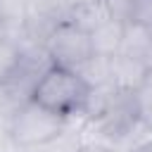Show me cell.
I'll use <instances>...</instances> for the list:
<instances>
[{"label":"cell","mask_w":152,"mask_h":152,"mask_svg":"<svg viewBox=\"0 0 152 152\" xmlns=\"http://www.w3.org/2000/svg\"><path fill=\"white\" fill-rule=\"evenodd\" d=\"M88 93H90L88 83L74 69L50 64L38 76V81L31 90V100H36L38 104H43L66 119H76L83 114Z\"/></svg>","instance_id":"1"},{"label":"cell","mask_w":152,"mask_h":152,"mask_svg":"<svg viewBox=\"0 0 152 152\" xmlns=\"http://www.w3.org/2000/svg\"><path fill=\"white\" fill-rule=\"evenodd\" d=\"M71 121L74 119H66L28 97L26 102H21L14 109L5 135L19 152H31V150L55 140L59 133H64L71 126Z\"/></svg>","instance_id":"2"},{"label":"cell","mask_w":152,"mask_h":152,"mask_svg":"<svg viewBox=\"0 0 152 152\" xmlns=\"http://www.w3.org/2000/svg\"><path fill=\"white\" fill-rule=\"evenodd\" d=\"M45 52H48L50 64L76 69L93 55L90 33L83 26H78L76 21L62 19L55 24L50 36L45 38Z\"/></svg>","instance_id":"3"},{"label":"cell","mask_w":152,"mask_h":152,"mask_svg":"<svg viewBox=\"0 0 152 152\" xmlns=\"http://www.w3.org/2000/svg\"><path fill=\"white\" fill-rule=\"evenodd\" d=\"M147 71H150V66L142 57H133V55H124V52H116L109 57V83L116 90L133 93Z\"/></svg>","instance_id":"4"},{"label":"cell","mask_w":152,"mask_h":152,"mask_svg":"<svg viewBox=\"0 0 152 152\" xmlns=\"http://www.w3.org/2000/svg\"><path fill=\"white\" fill-rule=\"evenodd\" d=\"M124 24L112 19L109 14L97 21L88 33H90V45H93V55H104L112 57L121 50V40H124Z\"/></svg>","instance_id":"5"},{"label":"cell","mask_w":152,"mask_h":152,"mask_svg":"<svg viewBox=\"0 0 152 152\" xmlns=\"http://www.w3.org/2000/svg\"><path fill=\"white\" fill-rule=\"evenodd\" d=\"M107 14L124 26H152V0H102Z\"/></svg>","instance_id":"6"},{"label":"cell","mask_w":152,"mask_h":152,"mask_svg":"<svg viewBox=\"0 0 152 152\" xmlns=\"http://www.w3.org/2000/svg\"><path fill=\"white\" fill-rule=\"evenodd\" d=\"M133 95V107L138 114V124L152 133V69L145 74L140 86L131 93Z\"/></svg>","instance_id":"7"},{"label":"cell","mask_w":152,"mask_h":152,"mask_svg":"<svg viewBox=\"0 0 152 152\" xmlns=\"http://www.w3.org/2000/svg\"><path fill=\"white\" fill-rule=\"evenodd\" d=\"M74 71L88 83V88L104 86V83H109V57H104V55H90Z\"/></svg>","instance_id":"8"},{"label":"cell","mask_w":152,"mask_h":152,"mask_svg":"<svg viewBox=\"0 0 152 152\" xmlns=\"http://www.w3.org/2000/svg\"><path fill=\"white\" fill-rule=\"evenodd\" d=\"M150 36H152V26H140V24H131L124 28V40H121V50L124 55H133V57H142L147 52L150 45Z\"/></svg>","instance_id":"9"},{"label":"cell","mask_w":152,"mask_h":152,"mask_svg":"<svg viewBox=\"0 0 152 152\" xmlns=\"http://www.w3.org/2000/svg\"><path fill=\"white\" fill-rule=\"evenodd\" d=\"M21 59V36H0V83Z\"/></svg>","instance_id":"10"},{"label":"cell","mask_w":152,"mask_h":152,"mask_svg":"<svg viewBox=\"0 0 152 152\" xmlns=\"http://www.w3.org/2000/svg\"><path fill=\"white\" fill-rule=\"evenodd\" d=\"M81 142H83V131H74V128L69 126V128H66L64 133H59L55 140L36 147V150H31V152H76V150L81 147Z\"/></svg>","instance_id":"11"},{"label":"cell","mask_w":152,"mask_h":152,"mask_svg":"<svg viewBox=\"0 0 152 152\" xmlns=\"http://www.w3.org/2000/svg\"><path fill=\"white\" fill-rule=\"evenodd\" d=\"M126 152H152V133H142L140 138H135L126 147Z\"/></svg>","instance_id":"12"},{"label":"cell","mask_w":152,"mask_h":152,"mask_svg":"<svg viewBox=\"0 0 152 152\" xmlns=\"http://www.w3.org/2000/svg\"><path fill=\"white\" fill-rule=\"evenodd\" d=\"M76 152H116V150H114L112 145H104V142L86 140V138H83V142H81V147H78Z\"/></svg>","instance_id":"13"},{"label":"cell","mask_w":152,"mask_h":152,"mask_svg":"<svg viewBox=\"0 0 152 152\" xmlns=\"http://www.w3.org/2000/svg\"><path fill=\"white\" fill-rule=\"evenodd\" d=\"M93 2H100V0H59V7H62V12H64V17H69L74 10L86 7V5H93Z\"/></svg>","instance_id":"14"},{"label":"cell","mask_w":152,"mask_h":152,"mask_svg":"<svg viewBox=\"0 0 152 152\" xmlns=\"http://www.w3.org/2000/svg\"><path fill=\"white\" fill-rule=\"evenodd\" d=\"M145 62H147V66L152 69V36H150V45H147V52H145Z\"/></svg>","instance_id":"15"},{"label":"cell","mask_w":152,"mask_h":152,"mask_svg":"<svg viewBox=\"0 0 152 152\" xmlns=\"http://www.w3.org/2000/svg\"><path fill=\"white\" fill-rule=\"evenodd\" d=\"M0 152H19V150H17V147L10 142V138H7V140H5V145L0 147Z\"/></svg>","instance_id":"16"}]
</instances>
